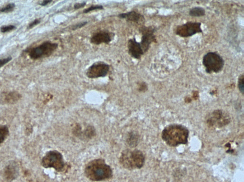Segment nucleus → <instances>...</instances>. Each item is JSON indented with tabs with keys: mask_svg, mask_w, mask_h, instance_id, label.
Here are the masks:
<instances>
[{
	"mask_svg": "<svg viewBox=\"0 0 244 182\" xmlns=\"http://www.w3.org/2000/svg\"><path fill=\"white\" fill-rule=\"evenodd\" d=\"M189 14L190 16L194 17H200L205 16L206 11L203 8L200 7H195L190 9Z\"/></svg>",
	"mask_w": 244,
	"mask_h": 182,
	"instance_id": "obj_16",
	"label": "nucleus"
},
{
	"mask_svg": "<svg viewBox=\"0 0 244 182\" xmlns=\"http://www.w3.org/2000/svg\"><path fill=\"white\" fill-rule=\"evenodd\" d=\"M18 173V166L16 162L11 161L5 169V173L6 179L12 180L14 179Z\"/></svg>",
	"mask_w": 244,
	"mask_h": 182,
	"instance_id": "obj_14",
	"label": "nucleus"
},
{
	"mask_svg": "<svg viewBox=\"0 0 244 182\" xmlns=\"http://www.w3.org/2000/svg\"><path fill=\"white\" fill-rule=\"evenodd\" d=\"M52 1H44L42 2L41 3L40 5L42 6H44L46 5H48L49 3H51L52 2Z\"/></svg>",
	"mask_w": 244,
	"mask_h": 182,
	"instance_id": "obj_30",
	"label": "nucleus"
},
{
	"mask_svg": "<svg viewBox=\"0 0 244 182\" xmlns=\"http://www.w3.org/2000/svg\"><path fill=\"white\" fill-rule=\"evenodd\" d=\"M127 46L128 53L133 58L140 59L144 54L140 43L137 41L135 38L129 39Z\"/></svg>",
	"mask_w": 244,
	"mask_h": 182,
	"instance_id": "obj_11",
	"label": "nucleus"
},
{
	"mask_svg": "<svg viewBox=\"0 0 244 182\" xmlns=\"http://www.w3.org/2000/svg\"><path fill=\"white\" fill-rule=\"evenodd\" d=\"M9 134V128L6 125L0 126V145L6 139Z\"/></svg>",
	"mask_w": 244,
	"mask_h": 182,
	"instance_id": "obj_18",
	"label": "nucleus"
},
{
	"mask_svg": "<svg viewBox=\"0 0 244 182\" xmlns=\"http://www.w3.org/2000/svg\"><path fill=\"white\" fill-rule=\"evenodd\" d=\"M238 88L240 92L243 94L244 92V77L243 74H241L239 77L238 79Z\"/></svg>",
	"mask_w": 244,
	"mask_h": 182,
	"instance_id": "obj_21",
	"label": "nucleus"
},
{
	"mask_svg": "<svg viewBox=\"0 0 244 182\" xmlns=\"http://www.w3.org/2000/svg\"><path fill=\"white\" fill-rule=\"evenodd\" d=\"M202 33L201 23L198 22H188L176 28V35L182 38L191 37L197 33Z\"/></svg>",
	"mask_w": 244,
	"mask_h": 182,
	"instance_id": "obj_8",
	"label": "nucleus"
},
{
	"mask_svg": "<svg viewBox=\"0 0 244 182\" xmlns=\"http://www.w3.org/2000/svg\"><path fill=\"white\" fill-rule=\"evenodd\" d=\"M188 129L181 124L167 125L162 131L161 137L167 145L175 147L180 145H186L188 139Z\"/></svg>",
	"mask_w": 244,
	"mask_h": 182,
	"instance_id": "obj_1",
	"label": "nucleus"
},
{
	"mask_svg": "<svg viewBox=\"0 0 244 182\" xmlns=\"http://www.w3.org/2000/svg\"><path fill=\"white\" fill-rule=\"evenodd\" d=\"M22 96L15 91L3 93L0 96V103L2 105H11L17 102Z\"/></svg>",
	"mask_w": 244,
	"mask_h": 182,
	"instance_id": "obj_12",
	"label": "nucleus"
},
{
	"mask_svg": "<svg viewBox=\"0 0 244 182\" xmlns=\"http://www.w3.org/2000/svg\"><path fill=\"white\" fill-rule=\"evenodd\" d=\"M120 163L123 167L129 170L140 169L145 163V156L139 150H125L121 155Z\"/></svg>",
	"mask_w": 244,
	"mask_h": 182,
	"instance_id": "obj_3",
	"label": "nucleus"
},
{
	"mask_svg": "<svg viewBox=\"0 0 244 182\" xmlns=\"http://www.w3.org/2000/svg\"><path fill=\"white\" fill-rule=\"evenodd\" d=\"M202 63L207 73H218L223 69L225 61L218 53L210 52L204 55Z\"/></svg>",
	"mask_w": 244,
	"mask_h": 182,
	"instance_id": "obj_4",
	"label": "nucleus"
},
{
	"mask_svg": "<svg viewBox=\"0 0 244 182\" xmlns=\"http://www.w3.org/2000/svg\"><path fill=\"white\" fill-rule=\"evenodd\" d=\"M87 23V22H82L79 23L77 24L76 25L73 26L72 29L73 30H76V29H78L81 28L82 27H84L85 25Z\"/></svg>",
	"mask_w": 244,
	"mask_h": 182,
	"instance_id": "obj_26",
	"label": "nucleus"
},
{
	"mask_svg": "<svg viewBox=\"0 0 244 182\" xmlns=\"http://www.w3.org/2000/svg\"><path fill=\"white\" fill-rule=\"evenodd\" d=\"M230 122L229 115L221 110H215L206 118V123L211 127H223L228 125Z\"/></svg>",
	"mask_w": 244,
	"mask_h": 182,
	"instance_id": "obj_7",
	"label": "nucleus"
},
{
	"mask_svg": "<svg viewBox=\"0 0 244 182\" xmlns=\"http://www.w3.org/2000/svg\"><path fill=\"white\" fill-rule=\"evenodd\" d=\"M85 135L87 138L91 139L94 137L96 134V130L93 126H89L87 127L85 131Z\"/></svg>",
	"mask_w": 244,
	"mask_h": 182,
	"instance_id": "obj_19",
	"label": "nucleus"
},
{
	"mask_svg": "<svg viewBox=\"0 0 244 182\" xmlns=\"http://www.w3.org/2000/svg\"><path fill=\"white\" fill-rule=\"evenodd\" d=\"M16 29L15 26L13 25H8V26H2L1 28V31L2 33H6L12 31Z\"/></svg>",
	"mask_w": 244,
	"mask_h": 182,
	"instance_id": "obj_23",
	"label": "nucleus"
},
{
	"mask_svg": "<svg viewBox=\"0 0 244 182\" xmlns=\"http://www.w3.org/2000/svg\"><path fill=\"white\" fill-rule=\"evenodd\" d=\"M109 69L108 64L103 62H97L89 67L86 72V76L91 79L103 77L107 76Z\"/></svg>",
	"mask_w": 244,
	"mask_h": 182,
	"instance_id": "obj_9",
	"label": "nucleus"
},
{
	"mask_svg": "<svg viewBox=\"0 0 244 182\" xmlns=\"http://www.w3.org/2000/svg\"><path fill=\"white\" fill-rule=\"evenodd\" d=\"M40 19H35V21H33V22H31L30 24L28 26L29 29L32 28L33 27H35V26H36L37 24L40 23Z\"/></svg>",
	"mask_w": 244,
	"mask_h": 182,
	"instance_id": "obj_27",
	"label": "nucleus"
},
{
	"mask_svg": "<svg viewBox=\"0 0 244 182\" xmlns=\"http://www.w3.org/2000/svg\"><path fill=\"white\" fill-rule=\"evenodd\" d=\"M138 141V136L136 132H132L129 133L127 137V143L130 147H136L137 145Z\"/></svg>",
	"mask_w": 244,
	"mask_h": 182,
	"instance_id": "obj_17",
	"label": "nucleus"
},
{
	"mask_svg": "<svg viewBox=\"0 0 244 182\" xmlns=\"http://www.w3.org/2000/svg\"><path fill=\"white\" fill-rule=\"evenodd\" d=\"M140 31L142 35L140 45L144 52L145 53L148 50L151 44L156 41L154 34L155 29L152 27L144 26L140 29Z\"/></svg>",
	"mask_w": 244,
	"mask_h": 182,
	"instance_id": "obj_10",
	"label": "nucleus"
},
{
	"mask_svg": "<svg viewBox=\"0 0 244 182\" xmlns=\"http://www.w3.org/2000/svg\"><path fill=\"white\" fill-rule=\"evenodd\" d=\"M74 133L75 135L77 136H79L81 135V127L80 125H77L75 126V127L74 129Z\"/></svg>",
	"mask_w": 244,
	"mask_h": 182,
	"instance_id": "obj_25",
	"label": "nucleus"
},
{
	"mask_svg": "<svg viewBox=\"0 0 244 182\" xmlns=\"http://www.w3.org/2000/svg\"><path fill=\"white\" fill-rule=\"evenodd\" d=\"M85 173L88 179L93 181L107 180L113 176L112 168L102 159L94 160L86 166Z\"/></svg>",
	"mask_w": 244,
	"mask_h": 182,
	"instance_id": "obj_2",
	"label": "nucleus"
},
{
	"mask_svg": "<svg viewBox=\"0 0 244 182\" xmlns=\"http://www.w3.org/2000/svg\"><path fill=\"white\" fill-rule=\"evenodd\" d=\"M147 89V86L145 83H142L139 86V91H144Z\"/></svg>",
	"mask_w": 244,
	"mask_h": 182,
	"instance_id": "obj_29",
	"label": "nucleus"
},
{
	"mask_svg": "<svg viewBox=\"0 0 244 182\" xmlns=\"http://www.w3.org/2000/svg\"><path fill=\"white\" fill-rule=\"evenodd\" d=\"M86 5V2H82V3H75L74 5V8L75 9H80L81 8L84 7Z\"/></svg>",
	"mask_w": 244,
	"mask_h": 182,
	"instance_id": "obj_28",
	"label": "nucleus"
},
{
	"mask_svg": "<svg viewBox=\"0 0 244 182\" xmlns=\"http://www.w3.org/2000/svg\"><path fill=\"white\" fill-rule=\"evenodd\" d=\"M15 6L14 3H9L8 5L0 9V13H7L9 12H12L14 10Z\"/></svg>",
	"mask_w": 244,
	"mask_h": 182,
	"instance_id": "obj_20",
	"label": "nucleus"
},
{
	"mask_svg": "<svg viewBox=\"0 0 244 182\" xmlns=\"http://www.w3.org/2000/svg\"><path fill=\"white\" fill-rule=\"evenodd\" d=\"M103 6L102 5L92 6L88 8L87 9H85L83 12L84 13H87L89 12H91V11H95V10H102V9H103Z\"/></svg>",
	"mask_w": 244,
	"mask_h": 182,
	"instance_id": "obj_22",
	"label": "nucleus"
},
{
	"mask_svg": "<svg viewBox=\"0 0 244 182\" xmlns=\"http://www.w3.org/2000/svg\"><path fill=\"white\" fill-rule=\"evenodd\" d=\"M118 17L120 18L125 19L129 22L136 23H138L142 19H144L143 15L135 11H131L127 13H122L118 15Z\"/></svg>",
	"mask_w": 244,
	"mask_h": 182,
	"instance_id": "obj_15",
	"label": "nucleus"
},
{
	"mask_svg": "<svg viewBox=\"0 0 244 182\" xmlns=\"http://www.w3.org/2000/svg\"><path fill=\"white\" fill-rule=\"evenodd\" d=\"M41 164L45 168H53L58 172L63 171L65 167L63 156L56 150L47 152L42 160Z\"/></svg>",
	"mask_w": 244,
	"mask_h": 182,
	"instance_id": "obj_5",
	"label": "nucleus"
},
{
	"mask_svg": "<svg viewBox=\"0 0 244 182\" xmlns=\"http://www.w3.org/2000/svg\"><path fill=\"white\" fill-rule=\"evenodd\" d=\"M112 41V36L110 33L105 31H100L96 33L91 38V42L93 44L100 45L103 43L109 44Z\"/></svg>",
	"mask_w": 244,
	"mask_h": 182,
	"instance_id": "obj_13",
	"label": "nucleus"
},
{
	"mask_svg": "<svg viewBox=\"0 0 244 182\" xmlns=\"http://www.w3.org/2000/svg\"><path fill=\"white\" fill-rule=\"evenodd\" d=\"M12 59V58L11 57H8L6 58L0 59V68L3 67V66H5Z\"/></svg>",
	"mask_w": 244,
	"mask_h": 182,
	"instance_id": "obj_24",
	"label": "nucleus"
},
{
	"mask_svg": "<svg viewBox=\"0 0 244 182\" xmlns=\"http://www.w3.org/2000/svg\"><path fill=\"white\" fill-rule=\"evenodd\" d=\"M58 46L57 43L46 41L39 46L31 49L29 52L30 57L33 59L48 57L57 49Z\"/></svg>",
	"mask_w": 244,
	"mask_h": 182,
	"instance_id": "obj_6",
	"label": "nucleus"
}]
</instances>
